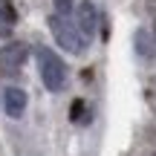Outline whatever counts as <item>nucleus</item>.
<instances>
[{
	"mask_svg": "<svg viewBox=\"0 0 156 156\" xmlns=\"http://www.w3.org/2000/svg\"><path fill=\"white\" fill-rule=\"evenodd\" d=\"M38 69H41V81H44V87L49 93H61L64 90V84H67V67H64V61L52 49H46V46L38 49Z\"/></svg>",
	"mask_w": 156,
	"mask_h": 156,
	"instance_id": "f257e3e1",
	"label": "nucleus"
},
{
	"mask_svg": "<svg viewBox=\"0 0 156 156\" xmlns=\"http://www.w3.org/2000/svg\"><path fill=\"white\" fill-rule=\"evenodd\" d=\"M49 29H52V35H55V41H58V46H61V49L73 52V55H78V52L84 49L81 32L75 29V23L69 20V17H64V15H52V17H49Z\"/></svg>",
	"mask_w": 156,
	"mask_h": 156,
	"instance_id": "f03ea898",
	"label": "nucleus"
},
{
	"mask_svg": "<svg viewBox=\"0 0 156 156\" xmlns=\"http://www.w3.org/2000/svg\"><path fill=\"white\" fill-rule=\"evenodd\" d=\"M26 58H29V46L20 44V41H9L0 49V75H6V78L17 75L20 67L26 64Z\"/></svg>",
	"mask_w": 156,
	"mask_h": 156,
	"instance_id": "7ed1b4c3",
	"label": "nucleus"
},
{
	"mask_svg": "<svg viewBox=\"0 0 156 156\" xmlns=\"http://www.w3.org/2000/svg\"><path fill=\"white\" fill-rule=\"evenodd\" d=\"M75 12H78L75 29L81 32V38H95V29H98V9H95V3L81 0V3L75 6Z\"/></svg>",
	"mask_w": 156,
	"mask_h": 156,
	"instance_id": "20e7f679",
	"label": "nucleus"
},
{
	"mask_svg": "<svg viewBox=\"0 0 156 156\" xmlns=\"http://www.w3.org/2000/svg\"><path fill=\"white\" fill-rule=\"evenodd\" d=\"M26 104H29V95L23 93L20 87H9L3 93V107H6V113H9L12 119H20L23 113H26Z\"/></svg>",
	"mask_w": 156,
	"mask_h": 156,
	"instance_id": "39448f33",
	"label": "nucleus"
},
{
	"mask_svg": "<svg viewBox=\"0 0 156 156\" xmlns=\"http://www.w3.org/2000/svg\"><path fill=\"white\" fill-rule=\"evenodd\" d=\"M133 49H136V55L139 58H151L153 55V49H156V38L147 29H136V35H133Z\"/></svg>",
	"mask_w": 156,
	"mask_h": 156,
	"instance_id": "423d86ee",
	"label": "nucleus"
},
{
	"mask_svg": "<svg viewBox=\"0 0 156 156\" xmlns=\"http://www.w3.org/2000/svg\"><path fill=\"white\" fill-rule=\"evenodd\" d=\"M15 23H17L15 3H12V0H0V35H3V38H9Z\"/></svg>",
	"mask_w": 156,
	"mask_h": 156,
	"instance_id": "0eeeda50",
	"label": "nucleus"
},
{
	"mask_svg": "<svg viewBox=\"0 0 156 156\" xmlns=\"http://www.w3.org/2000/svg\"><path fill=\"white\" fill-rule=\"evenodd\" d=\"M90 119H93V113L87 110V101H84V98H75L73 104H69V122H75V124H87Z\"/></svg>",
	"mask_w": 156,
	"mask_h": 156,
	"instance_id": "6e6552de",
	"label": "nucleus"
},
{
	"mask_svg": "<svg viewBox=\"0 0 156 156\" xmlns=\"http://www.w3.org/2000/svg\"><path fill=\"white\" fill-rule=\"evenodd\" d=\"M73 9H75V0H55V12H58V15L69 17V15H73Z\"/></svg>",
	"mask_w": 156,
	"mask_h": 156,
	"instance_id": "1a4fd4ad",
	"label": "nucleus"
},
{
	"mask_svg": "<svg viewBox=\"0 0 156 156\" xmlns=\"http://www.w3.org/2000/svg\"><path fill=\"white\" fill-rule=\"evenodd\" d=\"M145 3H147V9H153V12H156V0H145Z\"/></svg>",
	"mask_w": 156,
	"mask_h": 156,
	"instance_id": "9d476101",
	"label": "nucleus"
},
{
	"mask_svg": "<svg viewBox=\"0 0 156 156\" xmlns=\"http://www.w3.org/2000/svg\"><path fill=\"white\" fill-rule=\"evenodd\" d=\"M153 35H156V17H153Z\"/></svg>",
	"mask_w": 156,
	"mask_h": 156,
	"instance_id": "9b49d317",
	"label": "nucleus"
},
{
	"mask_svg": "<svg viewBox=\"0 0 156 156\" xmlns=\"http://www.w3.org/2000/svg\"><path fill=\"white\" fill-rule=\"evenodd\" d=\"M145 156H156V153H145Z\"/></svg>",
	"mask_w": 156,
	"mask_h": 156,
	"instance_id": "f8f14e48",
	"label": "nucleus"
}]
</instances>
